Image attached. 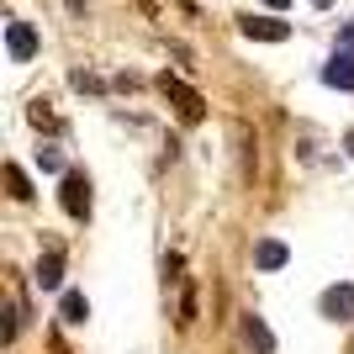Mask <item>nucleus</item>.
<instances>
[{
  "label": "nucleus",
  "instance_id": "nucleus-6",
  "mask_svg": "<svg viewBox=\"0 0 354 354\" xmlns=\"http://www.w3.org/2000/svg\"><path fill=\"white\" fill-rule=\"evenodd\" d=\"M323 80H328V85H333V90H354V53H349V48H344V53H333V59H328Z\"/></svg>",
  "mask_w": 354,
  "mask_h": 354
},
{
  "label": "nucleus",
  "instance_id": "nucleus-10",
  "mask_svg": "<svg viewBox=\"0 0 354 354\" xmlns=\"http://www.w3.org/2000/svg\"><path fill=\"white\" fill-rule=\"evenodd\" d=\"M59 312H64V323H85V317H90V301H85V291H64Z\"/></svg>",
  "mask_w": 354,
  "mask_h": 354
},
{
  "label": "nucleus",
  "instance_id": "nucleus-11",
  "mask_svg": "<svg viewBox=\"0 0 354 354\" xmlns=\"http://www.w3.org/2000/svg\"><path fill=\"white\" fill-rule=\"evenodd\" d=\"M6 185H11L16 201H27V196H32V180L21 175V164H6Z\"/></svg>",
  "mask_w": 354,
  "mask_h": 354
},
{
  "label": "nucleus",
  "instance_id": "nucleus-13",
  "mask_svg": "<svg viewBox=\"0 0 354 354\" xmlns=\"http://www.w3.org/2000/svg\"><path fill=\"white\" fill-rule=\"evenodd\" d=\"M37 169H48V175H59V169H64L59 148H37Z\"/></svg>",
  "mask_w": 354,
  "mask_h": 354
},
{
  "label": "nucleus",
  "instance_id": "nucleus-18",
  "mask_svg": "<svg viewBox=\"0 0 354 354\" xmlns=\"http://www.w3.org/2000/svg\"><path fill=\"white\" fill-rule=\"evenodd\" d=\"M344 148H349V153H354V133H349V138H344Z\"/></svg>",
  "mask_w": 354,
  "mask_h": 354
},
{
  "label": "nucleus",
  "instance_id": "nucleus-7",
  "mask_svg": "<svg viewBox=\"0 0 354 354\" xmlns=\"http://www.w3.org/2000/svg\"><path fill=\"white\" fill-rule=\"evenodd\" d=\"M32 281L43 286V291H59V286H64V254L48 249L43 259H37V275H32Z\"/></svg>",
  "mask_w": 354,
  "mask_h": 354
},
{
  "label": "nucleus",
  "instance_id": "nucleus-2",
  "mask_svg": "<svg viewBox=\"0 0 354 354\" xmlns=\"http://www.w3.org/2000/svg\"><path fill=\"white\" fill-rule=\"evenodd\" d=\"M59 201H64V212H69V217L85 222V217H90V180H85V175H64V196H59Z\"/></svg>",
  "mask_w": 354,
  "mask_h": 354
},
{
  "label": "nucleus",
  "instance_id": "nucleus-9",
  "mask_svg": "<svg viewBox=\"0 0 354 354\" xmlns=\"http://www.w3.org/2000/svg\"><path fill=\"white\" fill-rule=\"evenodd\" d=\"M243 339H249L259 354H275V333H270V323H265V317H254V312L243 317Z\"/></svg>",
  "mask_w": 354,
  "mask_h": 354
},
{
  "label": "nucleus",
  "instance_id": "nucleus-3",
  "mask_svg": "<svg viewBox=\"0 0 354 354\" xmlns=\"http://www.w3.org/2000/svg\"><path fill=\"white\" fill-rule=\"evenodd\" d=\"M238 27H243V37H259V43H286L291 37V27L275 21V16H243Z\"/></svg>",
  "mask_w": 354,
  "mask_h": 354
},
{
  "label": "nucleus",
  "instance_id": "nucleus-15",
  "mask_svg": "<svg viewBox=\"0 0 354 354\" xmlns=\"http://www.w3.org/2000/svg\"><path fill=\"white\" fill-rule=\"evenodd\" d=\"M344 48H349V53H354V21H349V27H344Z\"/></svg>",
  "mask_w": 354,
  "mask_h": 354
},
{
  "label": "nucleus",
  "instance_id": "nucleus-16",
  "mask_svg": "<svg viewBox=\"0 0 354 354\" xmlns=\"http://www.w3.org/2000/svg\"><path fill=\"white\" fill-rule=\"evenodd\" d=\"M265 6H270V11H281V6H291V0H265Z\"/></svg>",
  "mask_w": 354,
  "mask_h": 354
},
{
  "label": "nucleus",
  "instance_id": "nucleus-14",
  "mask_svg": "<svg viewBox=\"0 0 354 354\" xmlns=\"http://www.w3.org/2000/svg\"><path fill=\"white\" fill-rule=\"evenodd\" d=\"M69 80H74V85H80V90H101V80H95V74H85V69H74Z\"/></svg>",
  "mask_w": 354,
  "mask_h": 354
},
{
  "label": "nucleus",
  "instance_id": "nucleus-1",
  "mask_svg": "<svg viewBox=\"0 0 354 354\" xmlns=\"http://www.w3.org/2000/svg\"><path fill=\"white\" fill-rule=\"evenodd\" d=\"M159 90H164V95H169V101L180 106V117H185V122H201V111H207V101H201V95H196L191 85H180L175 74H159Z\"/></svg>",
  "mask_w": 354,
  "mask_h": 354
},
{
  "label": "nucleus",
  "instance_id": "nucleus-4",
  "mask_svg": "<svg viewBox=\"0 0 354 354\" xmlns=\"http://www.w3.org/2000/svg\"><path fill=\"white\" fill-rule=\"evenodd\" d=\"M6 48H11L16 64H27L32 53H37V32H32L27 21H6Z\"/></svg>",
  "mask_w": 354,
  "mask_h": 354
},
{
  "label": "nucleus",
  "instance_id": "nucleus-12",
  "mask_svg": "<svg viewBox=\"0 0 354 354\" xmlns=\"http://www.w3.org/2000/svg\"><path fill=\"white\" fill-rule=\"evenodd\" d=\"M180 323H196V286L185 281V291H180Z\"/></svg>",
  "mask_w": 354,
  "mask_h": 354
},
{
  "label": "nucleus",
  "instance_id": "nucleus-5",
  "mask_svg": "<svg viewBox=\"0 0 354 354\" xmlns=\"http://www.w3.org/2000/svg\"><path fill=\"white\" fill-rule=\"evenodd\" d=\"M323 312H328V317H339V323H349V317H354V286H328V291H323Z\"/></svg>",
  "mask_w": 354,
  "mask_h": 354
},
{
  "label": "nucleus",
  "instance_id": "nucleus-17",
  "mask_svg": "<svg viewBox=\"0 0 354 354\" xmlns=\"http://www.w3.org/2000/svg\"><path fill=\"white\" fill-rule=\"evenodd\" d=\"M312 6H317V11H328V6H333V0H312Z\"/></svg>",
  "mask_w": 354,
  "mask_h": 354
},
{
  "label": "nucleus",
  "instance_id": "nucleus-8",
  "mask_svg": "<svg viewBox=\"0 0 354 354\" xmlns=\"http://www.w3.org/2000/svg\"><path fill=\"white\" fill-rule=\"evenodd\" d=\"M286 259H291V249H286L281 238H259V243H254V265L259 270H281Z\"/></svg>",
  "mask_w": 354,
  "mask_h": 354
}]
</instances>
